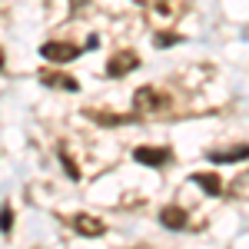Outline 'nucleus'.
<instances>
[{
  "label": "nucleus",
  "instance_id": "9b49d317",
  "mask_svg": "<svg viewBox=\"0 0 249 249\" xmlns=\"http://www.w3.org/2000/svg\"><path fill=\"white\" fill-rule=\"evenodd\" d=\"M60 160H63V170H67V176L70 179H80V170H77V163L67 156V150H60Z\"/></svg>",
  "mask_w": 249,
  "mask_h": 249
},
{
  "label": "nucleus",
  "instance_id": "6e6552de",
  "mask_svg": "<svg viewBox=\"0 0 249 249\" xmlns=\"http://www.w3.org/2000/svg\"><path fill=\"white\" fill-rule=\"evenodd\" d=\"M210 163H236V160H246L249 156V146L246 143H243V146H232V150H223V153H219V150H210Z\"/></svg>",
  "mask_w": 249,
  "mask_h": 249
},
{
  "label": "nucleus",
  "instance_id": "ddd939ff",
  "mask_svg": "<svg viewBox=\"0 0 249 249\" xmlns=\"http://www.w3.org/2000/svg\"><path fill=\"white\" fill-rule=\"evenodd\" d=\"M170 43H179V37L176 34H160L156 37V47H170Z\"/></svg>",
  "mask_w": 249,
  "mask_h": 249
},
{
  "label": "nucleus",
  "instance_id": "39448f33",
  "mask_svg": "<svg viewBox=\"0 0 249 249\" xmlns=\"http://www.w3.org/2000/svg\"><path fill=\"white\" fill-rule=\"evenodd\" d=\"M40 83H47V87H57V90H73V93L80 90L77 77H67V73H53V70H40Z\"/></svg>",
  "mask_w": 249,
  "mask_h": 249
},
{
  "label": "nucleus",
  "instance_id": "423d86ee",
  "mask_svg": "<svg viewBox=\"0 0 249 249\" xmlns=\"http://www.w3.org/2000/svg\"><path fill=\"white\" fill-rule=\"evenodd\" d=\"M70 223H73V230H77L80 236H103V232H107V226H103L100 219H93V216H87V213L73 216Z\"/></svg>",
  "mask_w": 249,
  "mask_h": 249
},
{
  "label": "nucleus",
  "instance_id": "f257e3e1",
  "mask_svg": "<svg viewBox=\"0 0 249 249\" xmlns=\"http://www.w3.org/2000/svg\"><path fill=\"white\" fill-rule=\"evenodd\" d=\"M166 96L160 93V90H153V87H140L133 96V110L136 113H166Z\"/></svg>",
  "mask_w": 249,
  "mask_h": 249
},
{
  "label": "nucleus",
  "instance_id": "20e7f679",
  "mask_svg": "<svg viewBox=\"0 0 249 249\" xmlns=\"http://www.w3.org/2000/svg\"><path fill=\"white\" fill-rule=\"evenodd\" d=\"M136 67H140V57H136L133 50H120V53L107 63V77H126V73H133Z\"/></svg>",
  "mask_w": 249,
  "mask_h": 249
},
{
  "label": "nucleus",
  "instance_id": "7ed1b4c3",
  "mask_svg": "<svg viewBox=\"0 0 249 249\" xmlns=\"http://www.w3.org/2000/svg\"><path fill=\"white\" fill-rule=\"evenodd\" d=\"M133 160L143 163V166H166V163L173 160V153L166 150V146H136Z\"/></svg>",
  "mask_w": 249,
  "mask_h": 249
},
{
  "label": "nucleus",
  "instance_id": "4468645a",
  "mask_svg": "<svg viewBox=\"0 0 249 249\" xmlns=\"http://www.w3.org/2000/svg\"><path fill=\"white\" fill-rule=\"evenodd\" d=\"M0 70H3V50H0Z\"/></svg>",
  "mask_w": 249,
  "mask_h": 249
},
{
  "label": "nucleus",
  "instance_id": "f8f14e48",
  "mask_svg": "<svg viewBox=\"0 0 249 249\" xmlns=\"http://www.w3.org/2000/svg\"><path fill=\"white\" fill-rule=\"evenodd\" d=\"M133 3H140V7H150V10H163V14L170 10V7H166V0H133Z\"/></svg>",
  "mask_w": 249,
  "mask_h": 249
},
{
  "label": "nucleus",
  "instance_id": "0eeeda50",
  "mask_svg": "<svg viewBox=\"0 0 249 249\" xmlns=\"http://www.w3.org/2000/svg\"><path fill=\"white\" fill-rule=\"evenodd\" d=\"M160 223H163L166 230H183V226H186V213L179 210V206H163V210H160Z\"/></svg>",
  "mask_w": 249,
  "mask_h": 249
},
{
  "label": "nucleus",
  "instance_id": "9d476101",
  "mask_svg": "<svg viewBox=\"0 0 249 249\" xmlns=\"http://www.w3.org/2000/svg\"><path fill=\"white\" fill-rule=\"evenodd\" d=\"M10 230H14V210L3 203L0 206V232H10Z\"/></svg>",
  "mask_w": 249,
  "mask_h": 249
},
{
  "label": "nucleus",
  "instance_id": "1a4fd4ad",
  "mask_svg": "<svg viewBox=\"0 0 249 249\" xmlns=\"http://www.w3.org/2000/svg\"><path fill=\"white\" fill-rule=\"evenodd\" d=\"M193 183H199L210 196H223V179L216 173H193Z\"/></svg>",
  "mask_w": 249,
  "mask_h": 249
},
{
  "label": "nucleus",
  "instance_id": "f03ea898",
  "mask_svg": "<svg viewBox=\"0 0 249 249\" xmlns=\"http://www.w3.org/2000/svg\"><path fill=\"white\" fill-rule=\"evenodd\" d=\"M80 53H83L80 47H73V43H57V40H50V43L40 47V57L53 60V63H70V60H77Z\"/></svg>",
  "mask_w": 249,
  "mask_h": 249
}]
</instances>
